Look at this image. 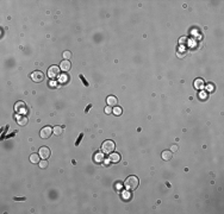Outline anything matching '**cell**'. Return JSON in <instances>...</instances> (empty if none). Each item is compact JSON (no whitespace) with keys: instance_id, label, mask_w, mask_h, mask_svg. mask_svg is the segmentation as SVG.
<instances>
[{"instance_id":"obj_1","label":"cell","mask_w":224,"mask_h":214,"mask_svg":"<svg viewBox=\"0 0 224 214\" xmlns=\"http://www.w3.org/2000/svg\"><path fill=\"white\" fill-rule=\"evenodd\" d=\"M138 183H140L138 177L137 176H134V175L129 176V177L124 181V186H125V188L129 190H135L136 188L138 187Z\"/></svg>"},{"instance_id":"obj_2","label":"cell","mask_w":224,"mask_h":214,"mask_svg":"<svg viewBox=\"0 0 224 214\" xmlns=\"http://www.w3.org/2000/svg\"><path fill=\"white\" fill-rule=\"evenodd\" d=\"M115 146H116V145H115V143L112 142V140L107 139V140H105V142L103 143V145H101V151H103V154L110 155V154H112V152H113Z\"/></svg>"},{"instance_id":"obj_3","label":"cell","mask_w":224,"mask_h":214,"mask_svg":"<svg viewBox=\"0 0 224 214\" xmlns=\"http://www.w3.org/2000/svg\"><path fill=\"white\" fill-rule=\"evenodd\" d=\"M60 68L57 67V65H51L50 68L48 69V77L51 80H55L56 77L60 75Z\"/></svg>"},{"instance_id":"obj_4","label":"cell","mask_w":224,"mask_h":214,"mask_svg":"<svg viewBox=\"0 0 224 214\" xmlns=\"http://www.w3.org/2000/svg\"><path fill=\"white\" fill-rule=\"evenodd\" d=\"M53 132H54V129H51V126H44V127L41 130L39 135H41V138L47 139V138H49L51 135H53Z\"/></svg>"},{"instance_id":"obj_5","label":"cell","mask_w":224,"mask_h":214,"mask_svg":"<svg viewBox=\"0 0 224 214\" xmlns=\"http://www.w3.org/2000/svg\"><path fill=\"white\" fill-rule=\"evenodd\" d=\"M31 79H32V81L34 82H42L43 81V79H44V74L41 72V70H36V72H34L31 74Z\"/></svg>"},{"instance_id":"obj_6","label":"cell","mask_w":224,"mask_h":214,"mask_svg":"<svg viewBox=\"0 0 224 214\" xmlns=\"http://www.w3.org/2000/svg\"><path fill=\"white\" fill-rule=\"evenodd\" d=\"M38 154H39V156H41V158L47 159V158H49V157H50L51 152H50V149H49L48 146H42L41 149H39Z\"/></svg>"},{"instance_id":"obj_7","label":"cell","mask_w":224,"mask_h":214,"mask_svg":"<svg viewBox=\"0 0 224 214\" xmlns=\"http://www.w3.org/2000/svg\"><path fill=\"white\" fill-rule=\"evenodd\" d=\"M70 68H72V64H70V62H69V61H67V60H63L62 62H61V64H60V69L62 70L63 73H67V72H69V70H70Z\"/></svg>"},{"instance_id":"obj_8","label":"cell","mask_w":224,"mask_h":214,"mask_svg":"<svg viewBox=\"0 0 224 214\" xmlns=\"http://www.w3.org/2000/svg\"><path fill=\"white\" fill-rule=\"evenodd\" d=\"M16 121H17L18 125L25 126L28 124V118L25 116H22V114H17V116H16Z\"/></svg>"},{"instance_id":"obj_9","label":"cell","mask_w":224,"mask_h":214,"mask_svg":"<svg viewBox=\"0 0 224 214\" xmlns=\"http://www.w3.org/2000/svg\"><path fill=\"white\" fill-rule=\"evenodd\" d=\"M93 162L94 163H97V164H101L104 162V155H103V151H98V152H95L94 154V156H93Z\"/></svg>"},{"instance_id":"obj_10","label":"cell","mask_w":224,"mask_h":214,"mask_svg":"<svg viewBox=\"0 0 224 214\" xmlns=\"http://www.w3.org/2000/svg\"><path fill=\"white\" fill-rule=\"evenodd\" d=\"M106 102H107L108 106L115 107V106H117V103H118V99H117L115 95H110V96H107V99H106Z\"/></svg>"},{"instance_id":"obj_11","label":"cell","mask_w":224,"mask_h":214,"mask_svg":"<svg viewBox=\"0 0 224 214\" xmlns=\"http://www.w3.org/2000/svg\"><path fill=\"white\" fill-rule=\"evenodd\" d=\"M108 161L112 162V163H118V162L121 161V155L117 154V152H112V154H110Z\"/></svg>"},{"instance_id":"obj_12","label":"cell","mask_w":224,"mask_h":214,"mask_svg":"<svg viewBox=\"0 0 224 214\" xmlns=\"http://www.w3.org/2000/svg\"><path fill=\"white\" fill-rule=\"evenodd\" d=\"M172 157H173V152L172 151H169V150L162 151V159H163V161H171Z\"/></svg>"},{"instance_id":"obj_13","label":"cell","mask_w":224,"mask_h":214,"mask_svg":"<svg viewBox=\"0 0 224 214\" xmlns=\"http://www.w3.org/2000/svg\"><path fill=\"white\" fill-rule=\"evenodd\" d=\"M15 110L17 112H25V103L23 101H18L15 105Z\"/></svg>"},{"instance_id":"obj_14","label":"cell","mask_w":224,"mask_h":214,"mask_svg":"<svg viewBox=\"0 0 224 214\" xmlns=\"http://www.w3.org/2000/svg\"><path fill=\"white\" fill-rule=\"evenodd\" d=\"M39 158H41V156H39V154H32L30 155V162L34 164H38L39 162Z\"/></svg>"},{"instance_id":"obj_15","label":"cell","mask_w":224,"mask_h":214,"mask_svg":"<svg viewBox=\"0 0 224 214\" xmlns=\"http://www.w3.org/2000/svg\"><path fill=\"white\" fill-rule=\"evenodd\" d=\"M193 84H194V88L203 89V88H204V80H203V79H197Z\"/></svg>"},{"instance_id":"obj_16","label":"cell","mask_w":224,"mask_h":214,"mask_svg":"<svg viewBox=\"0 0 224 214\" xmlns=\"http://www.w3.org/2000/svg\"><path fill=\"white\" fill-rule=\"evenodd\" d=\"M122 112H123L122 107H118V106H115V107H112V113H113L115 116H121Z\"/></svg>"},{"instance_id":"obj_17","label":"cell","mask_w":224,"mask_h":214,"mask_svg":"<svg viewBox=\"0 0 224 214\" xmlns=\"http://www.w3.org/2000/svg\"><path fill=\"white\" fill-rule=\"evenodd\" d=\"M62 133H63L62 126H55V127H54V135L55 136H61Z\"/></svg>"},{"instance_id":"obj_18","label":"cell","mask_w":224,"mask_h":214,"mask_svg":"<svg viewBox=\"0 0 224 214\" xmlns=\"http://www.w3.org/2000/svg\"><path fill=\"white\" fill-rule=\"evenodd\" d=\"M68 80H69V77H68L67 74H62L60 76V83H67Z\"/></svg>"},{"instance_id":"obj_19","label":"cell","mask_w":224,"mask_h":214,"mask_svg":"<svg viewBox=\"0 0 224 214\" xmlns=\"http://www.w3.org/2000/svg\"><path fill=\"white\" fill-rule=\"evenodd\" d=\"M122 197H123L124 201H129L131 197V194L129 192H122Z\"/></svg>"},{"instance_id":"obj_20","label":"cell","mask_w":224,"mask_h":214,"mask_svg":"<svg viewBox=\"0 0 224 214\" xmlns=\"http://www.w3.org/2000/svg\"><path fill=\"white\" fill-rule=\"evenodd\" d=\"M62 56H63V60H67V61H68L70 57H72V53L67 50V51H65V53L62 54Z\"/></svg>"},{"instance_id":"obj_21","label":"cell","mask_w":224,"mask_h":214,"mask_svg":"<svg viewBox=\"0 0 224 214\" xmlns=\"http://www.w3.org/2000/svg\"><path fill=\"white\" fill-rule=\"evenodd\" d=\"M38 164H39V168H42V169H44V168H47V167H48V162H47V159L41 161Z\"/></svg>"},{"instance_id":"obj_22","label":"cell","mask_w":224,"mask_h":214,"mask_svg":"<svg viewBox=\"0 0 224 214\" xmlns=\"http://www.w3.org/2000/svg\"><path fill=\"white\" fill-rule=\"evenodd\" d=\"M206 91L207 92H210V93H212V92H214V86L212 83H209L206 86Z\"/></svg>"},{"instance_id":"obj_23","label":"cell","mask_w":224,"mask_h":214,"mask_svg":"<svg viewBox=\"0 0 224 214\" xmlns=\"http://www.w3.org/2000/svg\"><path fill=\"white\" fill-rule=\"evenodd\" d=\"M82 137H84V133H80V135H79V138H77V139H76V142H75V145H76V146H77V145L80 144V142H81Z\"/></svg>"},{"instance_id":"obj_24","label":"cell","mask_w":224,"mask_h":214,"mask_svg":"<svg viewBox=\"0 0 224 214\" xmlns=\"http://www.w3.org/2000/svg\"><path fill=\"white\" fill-rule=\"evenodd\" d=\"M105 113L106 114H111V113H112V107H111V106H107V107L105 108Z\"/></svg>"},{"instance_id":"obj_25","label":"cell","mask_w":224,"mask_h":214,"mask_svg":"<svg viewBox=\"0 0 224 214\" xmlns=\"http://www.w3.org/2000/svg\"><path fill=\"white\" fill-rule=\"evenodd\" d=\"M178 150H179L178 145H172V146H171V150H169V151H172V152H176Z\"/></svg>"},{"instance_id":"obj_26","label":"cell","mask_w":224,"mask_h":214,"mask_svg":"<svg viewBox=\"0 0 224 214\" xmlns=\"http://www.w3.org/2000/svg\"><path fill=\"white\" fill-rule=\"evenodd\" d=\"M80 79H81V81H82V82H84V83H85V86H86V87H88V82H87L86 80H85L84 75H80Z\"/></svg>"},{"instance_id":"obj_27","label":"cell","mask_w":224,"mask_h":214,"mask_svg":"<svg viewBox=\"0 0 224 214\" xmlns=\"http://www.w3.org/2000/svg\"><path fill=\"white\" fill-rule=\"evenodd\" d=\"M176 55H178V57H180V58L185 57V53H179V51H178V54H176Z\"/></svg>"},{"instance_id":"obj_28","label":"cell","mask_w":224,"mask_h":214,"mask_svg":"<svg viewBox=\"0 0 224 214\" xmlns=\"http://www.w3.org/2000/svg\"><path fill=\"white\" fill-rule=\"evenodd\" d=\"M15 200L16 201H24L25 197H15Z\"/></svg>"},{"instance_id":"obj_29","label":"cell","mask_w":224,"mask_h":214,"mask_svg":"<svg viewBox=\"0 0 224 214\" xmlns=\"http://www.w3.org/2000/svg\"><path fill=\"white\" fill-rule=\"evenodd\" d=\"M91 107H92V105H88V106H87V107H86V110H85V112H86V113H87V112L89 111V108H91Z\"/></svg>"},{"instance_id":"obj_30","label":"cell","mask_w":224,"mask_h":214,"mask_svg":"<svg viewBox=\"0 0 224 214\" xmlns=\"http://www.w3.org/2000/svg\"><path fill=\"white\" fill-rule=\"evenodd\" d=\"M205 96H206V94H205V93H202V94H200V98H202L203 100H204V99H206Z\"/></svg>"}]
</instances>
